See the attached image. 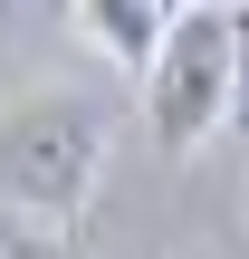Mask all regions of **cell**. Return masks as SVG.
Masks as SVG:
<instances>
[{
    "label": "cell",
    "instance_id": "cell-1",
    "mask_svg": "<svg viewBox=\"0 0 249 259\" xmlns=\"http://www.w3.org/2000/svg\"><path fill=\"white\" fill-rule=\"evenodd\" d=\"M96 173H106V115L86 96H19L0 106V202L19 221H48L67 231L86 202H96Z\"/></svg>",
    "mask_w": 249,
    "mask_h": 259
},
{
    "label": "cell",
    "instance_id": "cell-2",
    "mask_svg": "<svg viewBox=\"0 0 249 259\" xmlns=\"http://www.w3.org/2000/svg\"><path fill=\"white\" fill-rule=\"evenodd\" d=\"M230 96H240V48H230V0H192L163 38V58L144 67V125L154 144L182 163L211 135H230Z\"/></svg>",
    "mask_w": 249,
    "mask_h": 259
},
{
    "label": "cell",
    "instance_id": "cell-3",
    "mask_svg": "<svg viewBox=\"0 0 249 259\" xmlns=\"http://www.w3.org/2000/svg\"><path fill=\"white\" fill-rule=\"evenodd\" d=\"M173 19H182V10H163V0H67L77 48H96V58H106V67H125V77H144V67L163 58Z\"/></svg>",
    "mask_w": 249,
    "mask_h": 259
},
{
    "label": "cell",
    "instance_id": "cell-4",
    "mask_svg": "<svg viewBox=\"0 0 249 259\" xmlns=\"http://www.w3.org/2000/svg\"><path fill=\"white\" fill-rule=\"evenodd\" d=\"M0 259H77V240L48 221H19V231H0Z\"/></svg>",
    "mask_w": 249,
    "mask_h": 259
},
{
    "label": "cell",
    "instance_id": "cell-5",
    "mask_svg": "<svg viewBox=\"0 0 249 259\" xmlns=\"http://www.w3.org/2000/svg\"><path fill=\"white\" fill-rule=\"evenodd\" d=\"M230 48H240V96H230V135L249 144V0H230Z\"/></svg>",
    "mask_w": 249,
    "mask_h": 259
},
{
    "label": "cell",
    "instance_id": "cell-6",
    "mask_svg": "<svg viewBox=\"0 0 249 259\" xmlns=\"http://www.w3.org/2000/svg\"><path fill=\"white\" fill-rule=\"evenodd\" d=\"M163 10H192V0H163Z\"/></svg>",
    "mask_w": 249,
    "mask_h": 259
}]
</instances>
